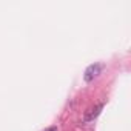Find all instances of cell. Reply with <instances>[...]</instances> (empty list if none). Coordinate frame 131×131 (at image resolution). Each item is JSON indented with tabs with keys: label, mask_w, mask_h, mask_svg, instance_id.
Instances as JSON below:
<instances>
[{
	"label": "cell",
	"mask_w": 131,
	"mask_h": 131,
	"mask_svg": "<svg viewBox=\"0 0 131 131\" xmlns=\"http://www.w3.org/2000/svg\"><path fill=\"white\" fill-rule=\"evenodd\" d=\"M102 68H103V65L102 63H93V65H90V67L85 70V73H83V79H85V82H93L99 74H100V71H102Z\"/></svg>",
	"instance_id": "cell-1"
},
{
	"label": "cell",
	"mask_w": 131,
	"mask_h": 131,
	"mask_svg": "<svg viewBox=\"0 0 131 131\" xmlns=\"http://www.w3.org/2000/svg\"><path fill=\"white\" fill-rule=\"evenodd\" d=\"M103 103H97V105H94L93 108H90L86 113H85V116H83V122H91V120H94L100 113H102V110H103Z\"/></svg>",
	"instance_id": "cell-2"
},
{
	"label": "cell",
	"mask_w": 131,
	"mask_h": 131,
	"mask_svg": "<svg viewBox=\"0 0 131 131\" xmlns=\"http://www.w3.org/2000/svg\"><path fill=\"white\" fill-rule=\"evenodd\" d=\"M45 131H57V126H49V128H46Z\"/></svg>",
	"instance_id": "cell-3"
}]
</instances>
